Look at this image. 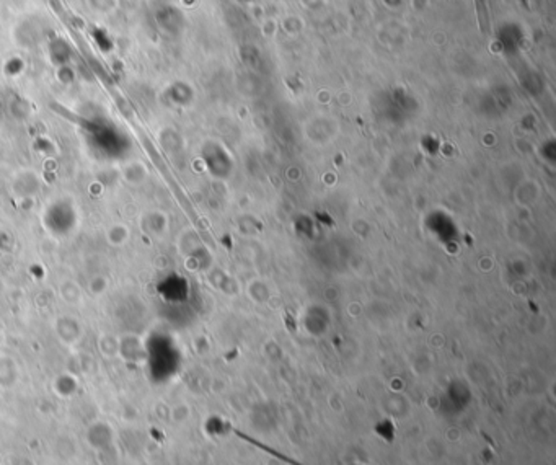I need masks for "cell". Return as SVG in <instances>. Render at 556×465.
<instances>
[{"instance_id": "cell-1", "label": "cell", "mask_w": 556, "mask_h": 465, "mask_svg": "<svg viewBox=\"0 0 556 465\" xmlns=\"http://www.w3.org/2000/svg\"><path fill=\"white\" fill-rule=\"evenodd\" d=\"M53 331L57 341L64 346H77L84 338V324L82 320L72 314L57 315L53 321Z\"/></svg>"}, {"instance_id": "cell-2", "label": "cell", "mask_w": 556, "mask_h": 465, "mask_svg": "<svg viewBox=\"0 0 556 465\" xmlns=\"http://www.w3.org/2000/svg\"><path fill=\"white\" fill-rule=\"evenodd\" d=\"M85 444H87L91 451L103 452L114 444L116 439V431H114L113 424L106 420H95L91 421L84 434Z\"/></svg>"}, {"instance_id": "cell-3", "label": "cell", "mask_w": 556, "mask_h": 465, "mask_svg": "<svg viewBox=\"0 0 556 465\" xmlns=\"http://www.w3.org/2000/svg\"><path fill=\"white\" fill-rule=\"evenodd\" d=\"M146 343L137 333H123L119 335L118 359L128 364H141L146 361Z\"/></svg>"}, {"instance_id": "cell-4", "label": "cell", "mask_w": 556, "mask_h": 465, "mask_svg": "<svg viewBox=\"0 0 556 465\" xmlns=\"http://www.w3.org/2000/svg\"><path fill=\"white\" fill-rule=\"evenodd\" d=\"M139 229L147 237H160V235L167 232L168 217L165 216V212L158 209L144 211L139 217Z\"/></svg>"}, {"instance_id": "cell-5", "label": "cell", "mask_w": 556, "mask_h": 465, "mask_svg": "<svg viewBox=\"0 0 556 465\" xmlns=\"http://www.w3.org/2000/svg\"><path fill=\"white\" fill-rule=\"evenodd\" d=\"M21 371L14 356L0 351V390H11L19 386Z\"/></svg>"}, {"instance_id": "cell-6", "label": "cell", "mask_w": 556, "mask_h": 465, "mask_svg": "<svg viewBox=\"0 0 556 465\" xmlns=\"http://www.w3.org/2000/svg\"><path fill=\"white\" fill-rule=\"evenodd\" d=\"M51 390H53V394L57 399H74L80 392V381L71 371L59 372V374L53 379V382H51Z\"/></svg>"}, {"instance_id": "cell-7", "label": "cell", "mask_w": 556, "mask_h": 465, "mask_svg": "<svg viewBox=\"0 0 556 465\" xmlns=\"http://www.w3.org/2000/svg\"><path fill=\"white\" fill-rule=\"evenodd\" d=\"M59 297L67 306L76 307L84 301V289L76 279H64L59 284Z\"/></svg>"}, {"instance_id": "cell-8", "label": "cell", "mask_w": 556, "mask_h": 465, "mask_svg": "<svg viewBox=\"0 0 556 465\" xmlns=\"http://www.w3.org/2000/svg\"><path fill=\"white\" fill-rule=\"evenodd\" d=\"M105 240L113 249H121L131 240V231L124 222H114L106 227Z\"/></svg>"}, {"instance_id": "cell-9", "label": "cell", "mask_w": 556, "mask_h": 465, "mask_svg": "<svg viewBox=\"0 0 556 465\" xmlns=\"http://www.w3.org/2000/svg\"><path fill=\"white\" fill-rule=\"evenodd\" d=\"M98 351L105 359H118L119 354V335L114 333H101L98 336Z\"/></svg>"}, {"instance_id": "cell-10", "label": "cell", "mask_w": 556, "mask_h": 465, "mask_svg": "<svg viewBox=\"0 0 556 465\" xmlns=\"http://www.w3.org/2000/svg\"><path fill=\"white\" fill-rule=\"evenodd\" d=\"M147 169L139 162H129L128 165L123 166V178L128 185L139 186L147 180Z\"/></svg>"}, {"instance_id": "cell-11", "label": "cell", "mask_w": 556, "mask_h": 465, "mask_svg": "<svg viewBox=\"0 0 556 465\" xmlns=\"http://www.w3.org/2000/svg\"><path fill=\"white\" fill-rule=\"evenodd\" d=\"M87 289L93 297L103 296L108 291V278L103 276V274H95V276L89 281Z\"/></svg>"}, {"instance_id": "cell-12", "label": "cell", "mask_w": 556, "mask_h": 465, "mask_svg": "<svg viewBox=\"0 0 556 465\" xmlns=\"http://www.w3.org/2000/svg\"><path fill=\"white\" fill-rule=\"evenodd\" d=\"M475 9H477L478 25L481 31L486 33L488 30V11H486V0H475Z\"/></svg>"}, {"instance_id": "cell-13", "label": "cell", "mask_w": 556, "mask_h": 465, "mask_svg": "<svg viewBox=\"0 0 556 465\" xmlns=\"http://www.w3.org/2000/svg\"><path fill=\"white\" fill-rule=\"evenodd\" d=\"M10 465H36V464H34V461L30 457L16 456V457H11Z\"/></svg>"}]
</instances>
